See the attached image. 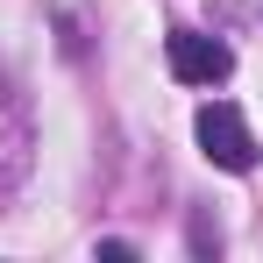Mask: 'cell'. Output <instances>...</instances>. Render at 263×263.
Instances as JSON below:
<instances>
[{"instance_id":"7a4b0ae2","label":"cell","mask_w":263,"mask_h":263,"mask_svg":"<svg viewBox=\"0 0 263 263\" xmlns=\"http://www.w3.org/2000/svg\"><path fill=\"white\" fill-rule=\"evenodd\" d=\"M164 64H171L178 86H220L235 71V50L220 36H199V29H171L164 36Z\"/></svg>"},{"instance_id":"6da1fadb","label":"cell","mask_w":263,"mask_h":263,"mask_svg":"<svg viewBox=\"0 0 263 263\" xmlns=\"http://www.w3.org/2000/svg\"><path fill=\"white\" fill-rule=\"evenodd\" d=\"M192 135H199L206 164H220V171H256V135H249V121H242L228 100H206L199 121H192Z\"/></svg>"}]
</instances>
